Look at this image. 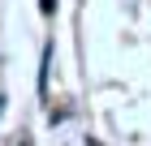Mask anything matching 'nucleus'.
I'll use <instances>...</instances> for the list:
<instances>
[{"label": "nucleus", "mask_w": 151, "mask_h": 146, "mask_svg": "<svg viewBox=\"0 0 151 146\" xmlns=\"http://www.w3.org/2000/svg\"><path fill=\"white\" fill-rule=\"evenodd\" d=\"M39 9H43V13H56V0H39Z\"/></svg>", "instance_id": "obj_1"}]
</instances>
